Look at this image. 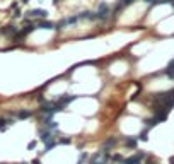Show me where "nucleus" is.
Instances as JSON below:
<instances>
[{"label": "nucleus", "mask_w": 174, "mask_h": 164, "mask_svg": "<svg viewBox=\"0 0 174 164\" xmlns=\"http://www.w3.org/2000/svg\"><path fill=\"white\" fill-rule=\"evenodd\" d=\"M77 164H84V161H79V163H77Z\"/></svg>", "instance_id": "22"}, {"label": "nucleus", "mask_w": 174, "mask_h": 164, "mask_svg": "<svg viewBox=\"0 0 174 164\" xmlns=\"http://www.w3.org/2000/svg\"><path fill=\"white\" fill-rule=\"evenodd\" d=\"M32 116V111H29V110H21V111H17V118L19 120H27V118H31Z\"/></svg>", "instance_id": "10"}, {"label": "nucleus", "mask_w": 174, "mask_h": 164, "mask_svg": "<svg viewBox=\"0 0 174 164\" xmlns=\"http://www.w3.org/2000/svg\"><path fill=\"white\" fill-rule=\"evenodd\" d=\"M21 164H29V163H21Z\"/></svg>", "instance_id": "24"}, {"label": "nucleus", "mask_w": 174, "mask_h": 164, "mask_svg": "<svg viewBox=\"0 0 174 164\" xmlns=\"http://www.w3.org/2000/svg\"><path fill=\"white\" fill-rule=\"evenodd\" d=\"M26 17H29V19H46L48 17V12L44 10V9H32V10H29L27 14H26Z\"/></svg>", "instance_id": "3"}, {"label": "nucleus", "mask_w": 174, "mask_h": 164, "mask_svg": "<svg viewBox=\"0 0 174 164\" xmlns=\"http://www.w3.org/2000/svg\"><path fill=\"white\" fill-rule=\"evenodd\" d=\"M169 3H171V5H173V7H174V0H171V2H169Z\"/></svg>", "instance_id": "20"}, {"label": "nucleus", "mask_w": 174, "mask_h": 164, "mask_svg": "<svg viewBox=\"0 0 174 164\" xmlns=\"http://www.w3.org/2000/svg\"><path fill=\"white\" fill-rule=\"evenodd\" d=\"M85 159H87V154H85V152H82V154H80V159H79V161H85Z\"/></svg>", "instance_id": "16"}, {"label": "nucleus", "mask_w": 174, "mask_h": 164, "mask_svg": "<svg viewBox=\"0 0 174 164\" xmlns=\"http://www.w3.org/2000/svg\"><path fill=\"white\" fill-rule=\"evenodd\" d=\"M169 164H174V157H171V159H169Z\"/></svg>", "instance_id": "19"}, {"label": "nucleus", "mask_w": 174, "mask_h": 164, "mask_svg": "<svg viewBox=\"0 0 174 164\" xmlns=\"http://www.w3.org/2000/svg\"><path fill=\"white\" fill-rule=\"evenodd\" d=\"M111 161H113V163H123V156H120V154H114V156L111 157Z\"/></svg>", "instance_id": "13"}, {"label": "nucleus", "mask_w": 174, "mask_h": 164, "mask_svg": "<svg viewBox=\"0 0 174 164\" xmlns=\"http://www.w3.org/2000/svg\"><path fill=\"white\" fill-rule=\"evenodd\" d=\"M58 2H60V0H53V3H58Z\"/></svg>", "instance_id": "21"}, {"label": "nucleus", "mask_w": 174, "mask_h": 164, "mask_svg": "<svg viewBox=\"0 0 174 164\" xmlns=\"http://www.w3.org/2000/svg\"><path fill=\"white\" fill-rule=\"evenodd\" d=\"M22 2H24V3H26V2H29V0H22Z\"/></svg>", "instance_id": "23"}, {"label": "nucleus", "mask_w": 174, "mask_h": 164, "mask_svg": "<svg viewBox=\"0 0 174 164\" xmlns=\"http://www.w3.org/2000/svg\"><path fill=\"white\" fill-rule=\"evenodd\" d=\"M147 157V154L145 152H138V154H135V156H132V157H126V159H123V163L121 164H140L142 159H145Z\"/></svg>", "instance_id": "5"}, {"label": "nucleus", "mask_w": 174, "mask_h": 164, "mask_svg": "<svg viewBox=\"0 0 174 164\" xmlns=\"http://www.w3.org/2000/svg\"><path fill=\"white\" fill-rule=\"evenodd\" d=\"M123 142H125V145H126L128 149H137V145H138V140L133 139V137H125Z\"/></svg>", "instance_id": "8"}, {"label": "nucleus", "mask_w": 174, "mask_h": 164, "mask_svg": "<svg viewBox=\"0 0 174 164\" xmlns=\"http://www.w3.org/2000/svg\"><path fill=\"white\" fill-rule=\"evenodd\" d=\"M138 139H140V140H144V142H145V140H147V139H149V128H144V130H142V132H140V135H138Z\"/></svg>", "instance_id": "12"}, {"label": "nucleus", "mask_w": 174, "mask_h": 164, "mask_svg": "<svg viewBox=\"0 0 174 164\" xmlns=\"http://www.w3.org/2000/svg\"><path fill=\"white\" fill-rule=\"evenodd\" d=\"M97 21H108L109 19V14H111V10H109V5L106 3V2H101L99 3V9H97Z\"/></svg>", "instance_id": "2"}, {"label": "nucleus", "mask_w": 174, "mask_h": 164, "mask_svg": "<svg viewBox=\"0 0 174 164\" xmlns=\"http://www.w3.org/2000/svg\"><path fill=\"white\" fill-rule=\"evenodd\" d=\"M159 123H161V122H159V118H157V116L147 118V120H145V128H149V130H150L152 127H155V125H159Z\"/></svg>", "instance_id": "9"}, {"label": "nucleus", "mask_w": 174, "mask_h": 164, "mask_svg": "<svg viewBox=\"0 0 174 164\" xmlns=\"http://www.w3.org/2000/svg\"><path fill=\"white\" fill-rule=\"evenodd\" d=\"M121 2H123V5L126 7V5H132V3H133L135 0H121Z\"/></svg>", "instance_id": "15"}, {"label": "nucleus", "mask_w": 174, "mask_h": 164, "mask_svg": "<svg viewBox=\"0 0 174 164\" xmlns=\"http://www.w3.org/2000/svg\"><path fill=\"white\" fill-rule=\"evenodd\" d=\"M34 24H36V27H39V29H51V31H56V24L51 22V21H46V19H39V21H36Z\"/></svg>", "instance_id": "4"}, {"label": "nucleus", "mask_w": 174, "mask_h": 164, "mask_svg": "<svg viewBox=\"0 0 174 164\" xmlns=\"http://www.w3.org/2000/svg\"><path fill=\"white\" fill-rule=\"evenodd\" d=\"M17 26H14V24H9V26H3L2 29H0V33L2 34H5V36H15L17 34Z\"/></svg>", "instance_id": "6"}, {"label": "nucleus", "mask_w": 174, "mask_h": 164, "mask_svg": "<svg viewBox=\"0 0 174 164\" xmlns=\"http://www.w3.org/2000/svg\"><path fill=\"white\" fill-rule=\"evenodd\" d=\"M36 144H38V140H31V142L27 144V149H29V151H32V149L36 147Z\"/></svg>", "instance_id": "14"}, {"label": "nucleus", "mask_w": 174, "mask_h": 164, "mask_svg": "<svg viewBox=\"0 0 174 164\" xmlns=\"http://www.w3.org/2000/svg\"><path fill=\"white\" fill-rule=\"evenodd\" d=\"M31 164H41V161H39V159H34V161H32Z\"/></svg>", "instance_id": "18"}, {"label": "nucleus", "mask_w": 174, "mask_h": 164, "mask_svg": "<svg viewBox=\"0 0 174 164\" xmlns=\"http://www.w3.org/2000/svg\"><path fill=\"white\" fill-rule=\"evenodd\" d=\"M116 144H118V139H116V137H108V139L104 140V144H103V151H108V152H109Z\"/></svg>", "instance_id": "7"}, {"label": "nucleus", "mask_w": 174, "mask_h": 164, "mask_svg": "<svg viewBox=\"0 0 174 164\" xmlns=\"http://www.w3.org/2000/svg\"><path fill=\"white\" fill-rule=\"evenodd\" d=\"M111 161V156L108 151H101V152H96L89 157V164H106Z\"/></svg>", "instance_id": "1"}, {"label": "nucleus", "mask_w": 174, "mask_h": 164, "mask_svg": "<svg viewBox=\"0 0 174 164\" xmlns=\"http://www.w3.org/2000/svg\"><path fill=\"white\" fill-rule=\"evenodd\" d=\"M60 144H70V139H62Z\"/></svg>", "instance_id": "17"}, {"label": "nucleus", "mask_w": 174, "mask_h": 164, "mask_svg": "<svg viewBox=\"0 0 174 164\" xmlns=\"http://www.w3.org/2000/svg\"><path fill=\"white\" fill-rule=\"evenodd\" d=\"M56 147V142H55V139H51L50 142H46V145H44V151L43 152H50L51 149H55Z\"/></svg>", "instance_id": "11"}]
</instances>
